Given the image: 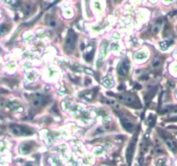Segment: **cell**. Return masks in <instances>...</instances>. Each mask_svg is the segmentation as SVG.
Here are the masks:
<instances>
[{"instance_id":"obj_2","label":"cell","mask_w":177,"mask_h":166,"mask_svg":"<svg viewBox=\"0 0 177 166\" xmlns=\"http://www.w3.org/2000/svg\"><path fill=\"white\" fill-rule=\"evenodd\" d=\"M75 40H76V35L74 32L70 30L68 31V37L66 39V46L68 49H73L74 48V45H75Z\"/></svg>"},{"instance_id":"obj_12","label":"cell","mask_w":177,"mask_h":166,"mask_svg":"<svg viewBox=\"0 0 177 166\" xmlns=\"http://www.w3.org/2000/svg\"><path fill=\"white\" fill-rule=\"evenodd\" d=\"M159 30H160V26L159 25H155V26H153L151 28V32L153 34H157Z\"/></svg>"},{"instance_id":"obj_3","label":"cell","mask_w":177,"mask_h":166,"mask_svg":"<svg viewBox=\"0 0 177 166\" xmlns=\"http://www.w3.org/2000/svg\"><path fill=\"white\" fill-rule=\"evenodd\" d=\"M129 68H130V63L128 61H124L122 63V64L120 65L119 68H118V74L122 76H124L127 74Z\"/></svg>"},{"instance_id":"obj_17","label":"cell","mask_w":177,"mask_h":166,"mask_svg":"<svg viewBox=\"0 0 177 166\" xmlns=\"http://www.w3.org/2000/svg\"><path fill=\"white\" fill-rule=\"evenodd\" d=\"M176 94H177V93H176Z\"/></svg>"},{"instance_id":"obj_5","label":"cell","mask_w":177,"mask_h":166,"mask_svg":"<svg viewBox=\"0 0 177 166\" xmlns=\"http://www.w3.org/2000/svg\"><path fill=\"white\" fill-rule=\"evenodd\" d=\"M122 123H123V126H124V127L125 130H127L128 132L132 131L134 126H133V124H132L131 122H130V121L127 120V119H124H124H122Z\"/></svg>"},{"instance_id":"obj_14","label":"cell","mask_w":177,"mask_h":166,"mask_svg":"<svg viewBox=\"0 0 177 166\" xmlns=\"http://www.w3.org/2000/svg\"><path fill=\"white\" fill-rule=\"evenodd\" d=\"M48 25H49L51 28L55 27V26H56V21H55V20H50V21L48 22Z\"/></svg>"},{"instance_id":"obj_4","label":"cell","mask_w":177,"mask_h":166,"mask_svg":"<svg viewBox=\"0 0 177 166\" xmlns=\"http://www.w3.org/2000/svg\"><path fill=\"white\" fill-rule=\"evenodd\" d=\"M165 142H166V144L168 145V147H169L172 151H176L177 145L175 143V141H173V140L170 139V138H167V139H165Z\"/></svg>"},{"instance_id":"obj_13","label":"cell","mask_w":177,"mask_h":166,"mask_svg":"<svg viewBox=\"0 0 177 166\" xmlns=\"http://www.w3.org/2000/svg\"><path fill=\"white\" fill-rule=\"evenodd\" d=\"M10 107L12 110H16L17 108L20 107V106H19L17 103H11V104H10Z\"/></svg>"},{"instance_id":"obj_9","label":"cell","mask_w":177,"mask_h":166,"mask_svg":"<svg viewBox=\"0 0 177 166\" xmlns=\"http://www.w3.org/2000/svg\"><path fill=\"white\" fill-rule=\"evenodd\" d=\"M103 84H104L106 87L109 88V87L112 86V81H111V80H110L109 77H105V78L103 79Z\"/></svg>"},{"instance_id":"obj_6","label":"cell","mask_w":177,"mask_h":166,"mask_svg":"<svg viewBox=\"0 0 177 166\" xmlns=\"http://www.w3.org/2000/svg\"><path fill=\"white\" fill-rule=\"evenodd\" d=\"M20 150H21L22 153H24V154L29 153L31 150V145H30L29 144H22Z\"/></svg>"},{"instance_id":"obj_1","label":"cell","mask_w":177,"mask_h":166,"mask_svg":"<svg viewBox=\"0 0 177 166\" xmlns=\"http://www.w3.org/2000/svg\"><path fill=\"white\" fill-rule=\"evenodd\" d=\"M11 132L15 135L18 136H25V135H30L32 134L31 132H30L28 129L24 128V126H10Z\"/></svg>"},{"instance_id":"obj_16","label":"cell","mask_w":177,"mask_h":166,"mask_svg":"<svg viewBox=\"0 0 177 166\" xmlns=\"http://www.w3.org/2000/svg\"><path fill=\"white\" fill-rule=\"evenodd\" d=\"M27 166H31V165H27Z\"/></svg>"},{"instance_id":"obj_15","label":"cell","mask_w":177,"mask_h":166,"mask_svg":"<svg viewBox=\"0 0 177 166\" xmlns=\"http://www.w3.org/2000/svg\"><path fill=\"white\" fill-rule=\"evenodd\" d=\"M138 55H139V56H136V58H138V59H143L146 56L143 53H138Z\"/></svg>"},{"instance_id":"obj_11","label":"cell","mask_w":177,"mask_h":166,"mask_svg":"<svg viewBox=\"0 0 177 166\" xmlns=\"http://www.w3.org/2000/svg\"><path fill=\"white\" fill-rule=\"evenodd\" d=\"M160 64H161V61L159 60V58H156L153 61V63H152V66L154 67H157Z\"/></svg>"},{"instance_id":"obj_10","label":"cell","mask_w":177,"mask_h":166,"mask_svg":"<svg viewBox=\"0 0 177 166\" xmlns=\"http://www.w3.org/2000/svg\"><path fill=\"white\" fill-rule=\"evenodd\" d=\"M41 102H42V101L41 100V98H36V99L33 100L32 105H33L34 106H40V105L41 104Z\"/></svg>"},{"instance_id":"obj_7","label":"cell","mask_w":177,"mask_h":166,"mask_svg":"<svg viewBox=\"0 0 177 166\" xmlns=\"http://www.w3.org/2000/svg\"><path fill=\"white\" fill-rule=\"evenodd\" d=\"M172 43H173L172 41H165V42H162L160 43V46H161V48H162V50H165V49H167Z\"/></svg>"},{"instance_id":"obj_8","label":"cell","mask_w":177,"mask_h":166,"mask_svg":"<svg viewBox=\"0 0 177 166\" xmlns=\"http://www.w3.org/2000/svg\"><path fill=\"white\" fill-rule=\"evenodd\" d=\"M123 102H125L127 104H131V103L135 102V99L131 95H126V96H124V101Z\"/></svg>"}]
</instances>
